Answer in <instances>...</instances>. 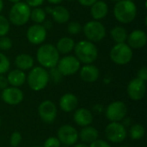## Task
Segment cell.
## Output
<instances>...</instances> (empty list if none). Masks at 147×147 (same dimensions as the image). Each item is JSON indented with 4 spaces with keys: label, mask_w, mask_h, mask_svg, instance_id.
Returning <instances> with one entry per match:
<instances>
[{
    "label": "cell",
    "mask_w": 147,
    "mask_h": 147,
    "mask_svg": "<svg viewBox=\"0 0 147 147\" xmlns=\"http://www.w3.org/2000/svg\"><path fill=\"white\" fill-rule=\"evenodd\" d=\"M9 86L7 78L4 77L3 75H0V90H4Z\"/></svg>",
    "instance_id": "cell-39"
},
{
    "label": "cell",
    "mask_w": 147,
    "mask_h": 147,
    "mask_svg": "<svg viewBox=\"0 0 147 147\" xmlns=\"http://www.w3.org/2000/svg\"><path fill=\"white\" fill-rule=\"evenodd\" d=\"M22 136L20 132L15 131L11 134L10 138H9V144L12 147H17L22 142Z\"/></svg>",
    "instance_id": "cell-33"
},
{
    "label": "cell",
    "mask_w": 147,
    "mask_h": 147,
    "mask_svg": "<svg viewBox=\"0 0 147 147\" xmlns=\"http://www.w3.org/2000/svg\"><path fill=\"white\" fill-rule=\"evenodd\" d=\"M34 60L33 57L28 53H20L15 59V65L16 69L21 71H28L34 67Z\"/></svg>",
    "instance_id": "cell-24"
},
{
    "label": "cell",
    "mask_w": 147,
    "mask_h": 147,
    "mask_svg": "<svg viewBox=\"0 0 147 147\" xmlns=\"http://www.w3.org/2000/svg\"><path fill=\"white\" fill-rule=\"evenodd\" d=\"M47 35V31L41 24H34L27 29L26 36L29 43L33 45L42 44Z\"/></svg>",
    "instance_id": "cell-15"
},
{
    "label": "cell",
    "mask_w": 147,
    "mask_h": 147,
    "mask_svg": "<svg viewBox=\"0 0 147 147\" xmlns=\"http://www.w3.org/2000/svg\"><path fill=\"white\" fill-rule=\"evenodd\" d=\"M12 40L10 38L7 36L0 37V50L1 51H8L12 47Z\"/></svg>",
    "instance_id": "cell-34"
},
{
    "label": "cell",
    "mask_w": 147,
    "mask_h": 147,
    "mask_svg": "<svg viewBox=\"0 0 147 147\" xmlns=\"http://www.w3.org/2000/svg\"><path fill=\"white\" fill-rule=\"evenodd\" d=\"M105 136L112 143H122L127 136V128L121 122H110L105 128Z\"/></svg>",
    "instance_id": "cell-9"
},
{
    "label": "cell",
    "mask_w": 147,
    "mask_h": 147,
    "mask_svg": "<svg viewBox=\"0 0 147 147\" xmlns=\"http://www.w3.org/2000/svg\"><path fill=\"white\" fill-rule=\"evenodd\" d=\"M31 8L25 2L14 3L9 12V21L16 26H22L30 19Z\"/></svg>",
    "instance_id": "cell-5"
},
{
    "label": "cell",
    "mask_w": 147,
    "mask_h": 147,
    "mask_svg": "<svg viewBox=\"0 0 147 147\" xmlns=\"http://www.w3.org/2000/svg\"><path fill=\"white\" fill-rule=\"evenodd\" d=\"M81 63L74 55H66L59 59L57 68L62 74V76H71L79 71Z\"/></svg>",
    "instance_id": "cell-10"
},
{
    "label": "cell",
    "mask_w": 147,
    "mask_h": 147,
    "mask_svg": "<svg viewBox=\"0 0 147 147\" xmlns=\"http://www.w3.org/2000/svg\"><path fill=\"white\" fill-rule=\"evenodd\" d=\"M3 9V0H0V13L2 12Z\"/></svg>",
    "instance_id": "cell-45"
},
{
    "label": "cell",
    "mask_w": 147,
    "mask_h": 147,
    "mask_svg": "<svg viewBox=\"0 0 147 147\" xmlns=\"http://www.w3.org/2000/svg\"><path fill=\"white\" fill-rule=\"evenodd\" d=\"M137 78H140V80L144 81V82H146L147 80V68L146 66H143L141 67L138 72H137Z\"/></svg>",
    "instance_id": "cell-37"
},
{
    "label": "cell",
    "mask_w": 147,
    "mask_h": 147,
    "mask_svg": "<svg viewBox=\"0 0 147 147\" xmlns=\"http://www.w3.org/2000/svg\"><path fill=\"white\" fill-rule=\"evenodd\" d=\"M79 2V3L83 6H86V7H90L94 3H96L97 0H78Z\"/></svg>",
    "instance_id": "cell-40"
},
{
    "label": "cell",
    "mask_w": 147,
    "mask_h": 147,
    "mask_svg": "<svg viewBox=\"0 0 147 147\" xmlns=\"http://www.w3.org/2000/svg\"><path fill=\"white\" fill-rule=\"evenodd\" d=\"M89 147H111V146L107 141L98 139L96 141H94L91 144H90Z\"/></svg>",
    "instance_id": "cell-36"
},
{
    "label": "cell",
    "mask_w": 147,
    "mask_h": 147,
    "mask_svg": "<svg viewBox=\"0 0 147 147\" xmlns=\"http://www.w3.org/2000/svg\"><path fill=\"white\" fill-rule=\"evenodd\" d=\"M59 108L65 113L74 111L78 106V99L72 93H65L59 99Z\"/></svg>",
    "instance_id": "cell-19"
},
{
    "label": "cell",
    "mask_w": 147,
    "mask_h": 147,
    "mask_svg": "<svg viewBox=\"0 0 147 147\" xmlns=\"http://www.w3.org/2000/svg\"><path fill=\"white\" fill-rule=\"evenodd\" d=\"M67 1H68V2H73L74 0H67Z\"/></svg>",
    "instance_id": "cell-48"
},
{
    "label": "cell",
    "mask_w": 147,
    "mask_h": 147,
    "mask_svg": "<svg viewBox=\"0 0 147 147\" xmlns=\"http://www.w3.org/2000/svg\"><path fill=\"white\" fill-rule=\"evenodd\" d=\"M83 29V26L78 22H70L68 23V26H67V31L70 34H72V35H76L78 34H79Z\"/></svg>",
    "instance_id": "cell-31"
},
{
    "label": "cell",
    "mask_w": 147,
    "mask_h": 147,
    "mask_svg": "<svg viewBox=\"0 0 147 147\" xmlns=\"http://www.w3.org/2000/svg\"><path fill=\"white\" fill-rule=\"evenodd\" d=\"M93 115L90 110L85 108H80L77 109L73 115L75 123L81 127L90 126L93 122Z\"/></svg>",
    "instance_id": "cell-17"
},
{
    "label": "cell",
    "mask_w": 147,
    "mask_h": 147,
    "mask_svg": "<svg viewBox=\"0 0 147 147\" xmlns=\"http://www.w3.org/2000/svg\"><path fill=\"white\" fill-rule=\"evenodd\" d=\"M75 44L76 43L72 38L68 37V36H65V37L60 38L58 40L55 47L57 48V50L59 53L69 54L70 53H71L73 51Z\"/></svg>",
    "instance_id": "cell-25"
},
{
    "label": "cell",
    "mask_w": 147,
    "mask_h": 147,
    "mask_svg": "<svg viewBox=\"0 0 147 147\" xmlns=\"http://www.w3.org/2000/svg\"><path fill=\"white\" fill-rule=\"evenodd\" d=\"M8 1H9V2H10V3H12L13 4H14V3H18V2H21V0H8Z\"/></svg>",
    "instance_id": "cell-46"
},
{
    "label": "cell",
    "mask_w": 147,
    "mask_h": 147,
    "mask_svg": "<svg viewBox=\"0 0 147 147\" xmlns=\"http://www.w3.org/2000/svg\"><path fill=\"white\" fill-rule=\"evenodd\" d=\"M137 6L134 2L128 0L116 2L114 7V16L115 19L122 24H128L134 22L137 16Z\"/></svg>",
    "instance_id": "cell-3"
},
{
    "label": "cell",
    "mask_w": 147,
    "mask_h": 147,
    "mask_svg": "<svg viewBox=\"0 0 147 147\" xmlns=\"http://www.w3.org/2000/svg\"><path fill=\"white\" fill-rule=\"evenodd\" d=\"M111 1H114V2H119V1H121V0H111Z\"/></svg>",
    "instance_id": "cell-47"
},
{
    "label": "cell",
    "mask_w": 147,
    "mask_h": 147,
    "mask_svg": "<svg viewBox=\"0 0 147 147\" xmlns=\"http://www.w3.org/2000/svg\"><path fill=\"white\" fill-rule=\"evenodd\" d=\"M121 147H129V146H121Z\"/></svg>",
    "instance_id": "cell-53"
},
{
    "label": "cell",
    "mask_w": 147,
    "mask_h": 147,
    "mask_svg": "<svg viewBox=\"0 0 147 147\" xmlns=\"http://www.w3.org/2000/svg\"><path fill=\"white\" fill-rule=\"evenodd\" d=\"M145 133H146V130H145L144 126L139 123L132 125L129 129V136L131 140H141L145 136Z\"/></svg>",
    "instance_id": "cell-27"
},
{
    "label": "cell",
    "mask_w": 147,
    "mask_h": 147,
    "mask_svg": "<svg viewBox=\"0 0 147 147\" xmlns=\"http://www.w3.org/2000/svg\"><path fill=\"white\" fill-rule=\"evenodd\" d=\"M42 147H61V143L59 142L57 137L52 136L45 140Z\"/></svg>",
    "instance_id": "cell-35"
},
{
    "label": "cell",
    "mask_w": 147,
    "mask_h": 147,
    "mask_svg": "<svg viewBox=\"0 0 147 147\" xmlns=\"http://www.w3.org/2000/svg\"><path fill=\"white\" fill-rule=\"evenodd\" d=\"M41 25L45 28V29L47 31L48 29H51L52 28H53V22L50 21V20H45L42 23H41Z\"/></svg>",
    "instance_id": "cell-41"
},
{
    "label": "cell",
    "mask_w": 147,
    "mask_h": 147,
    "mask_svg": "<svg viewBox=\"0 0 147 147\" xmlns=\"http://www.w3.org/2000/svg\"><path fill=\"white\" fill-rule=\"evenodd\" d=\"M83 32L87 38L93 43L99 42L106 36V28L100 21H90L83 26Z\"/></svg>",
    "instance_id": "cell-7"
},
{
    "label": "cell",
    "mask_w": 147,
    "mask_h": 147,
    "mask_svg": "<svg viewBox=\"0 0 147 147\" xmlns=\"http://www.w3.org/2000/svg\"><path fill=\"white\" fill-rule=\"evenodd\" d=\"M79 76L80 78L86 83H94L99 78L100 71L99 69L92 64L84 65L83 67H80Z\"/></svg>",
    "instance_id": "cell-18"
},
{
    "label": "cell",
    "mask_w": 147,
    "mask_h": 147,
    "mask_svg": "<svg viewBox=\"0 0 147 147\" xmlns=\"http://www.w3.org/2000/svg\"><path fill=\"white\" fill-rule=\"evenodd\" d=\"M127 92L131 100L134 102L142 100L145 97L146 92V82L140 80L138 78H133L127 84Z\"/></svg>",
    "instance_id": "cell-13"
},
{
    "label": "cell",
    "mask_w": 147,
    "mask_h": 147,
    "mask_svg": "<svg viewBox=\"0 0 147 147\" xmlns=\"http://www.w3.org/2000/svg\"><path fill=\"white\" fill-rule=\"evenodd\" d=\"M110 59L116 65H125L131 62L134 53L133 49L126 43H116L110 50Z\"/></svg>",
    "instance_id": "cell-6"
},
{
    "label": "cell",
    "mask_w": 147,
    "mask_h": 147,
    "mask_svg": "<svg viewBox=\"0 0 147 147\" xmlns=\"http://www.w3.org/2000/svg\"><path fill=\"white\" fill-rule=\"evenodd\" d=\"M30 18L35 24H41L47 18V13L42 8H33V9H31Z\"/></svg>",
    "instance_id": "cell-28"
},
{
    "label": "cell",
    "mask_w": 147,
    "mask_h": 147,
    "mask_svg": "<svg viewBox=\"0 0 147 147\" xmlns=\"http://www.w3.org/2000/svg\"><path fill=\"white\" fill-rule=\"evenodd\" d=\"M30 147H41V146H30Z\"/></svg>",
    "instance_id": "cell-49"
},
{
    "label": "cell",
    "mask_w": 147,
    "mask_h": 147,
    "mask_svg": "<svg viewBox=\"0 0 147 147\" xmlns=\"http://www.w3.org/2000/svg\"><path fill=\"white\" fill-rule=\"evenodd\" d=\"M109 13V6L106 2L97 0L90 6V16L95 21H99L107 16Z\"/></svg>",
    "instance_id": "cell-20"
},
{
    "label": "cell",
    "mask_w": 147,
    "mask_h": 147,
    "mask_svg": "<svg viewBox=\"0 0 147 147\" xmlns=\"http://www.w3.org/2000/svg\"><path fill=\"white\" fill-rule=\"evenodd\" d=\"M62 147H70V146H63Z\"/></svg>",
    "instance_id": "cell-51"
},
{
    "label": "cell",
    "mask_w": 147,
    "mask_h": 147,
    "mask_svg": "<svg viewBox=\"0 0 147 147\" xmlns=\"http://www.w3.org/2000/svg\"><path fill=\"white\" fill-rule=\"evenodd\" d=\"M127 35V30L122 26H115L110 30V37L115 43L126 42Z\"/></svg>",
    "instance_id": "cell-26"
},
{
    "label": "cell",
    "mask_w": 147,
    "mask_h": 147,
    "mask_svg": "<svg viewBox=\"0 0 147 147\" xmlns=\"http://www.w3.org/2000/svg\"><path fill=\"white\" fill-rule=\"evenodd\" d=\"M75 57L84 65L93 64L98 57V49L95 43L90 40H80L74 47Z\"/></svg>",
    "instance_id": "cell-1"
},
{
    "label": "cell",
    "mask_w": 147,
    "mask_h": 147,
    "mask_svg": "<svg viewBox=\"0 0 147 147\" xmlns=\"http://www.w3.org/2000/svg\"><path fill=\"white\" fill-rule=\"evenodd\" d=\"M57 138L63 146H71L78 140V132L71 125L65 124L61 126L57 132Z\"/></svg>",
    "instance_id": "cell-11"
},
{
    "label": "cell",
    "mask_w": 147,
    "mask_h": 147,
    "mask_svg": "<svg viewBox=\"0 0 147 147\" xmlns=\"http://www.w3.org/2000/svg\"><path fill=\"white\" fill-rule=\"evenodd\" d=\"M45 0H26V3L30 7V8H36L40 6Z\"/></svg>",
    "instance_id": "cell-38"
},
{
    "label": "cell",
    "mask_w": 147,
    "mask_h": 147,
    "mask_svg": "<svg viewBox=\"0 0 147 147\" xmlns=\"http://www.w3.org/2000/svg\"><path fill=\"white\" fill-rule=\"evenodd\" d=\"M1 122H2V121H1V118H0V126H1Z\"/></svg>",
    "instance_id": "cell-52"
},
{
    "label": "cell",
    "mask_w": 147,
    "mask_h": 147,
    "mask_svg": "<svg viewBox=\"0 0 147 147\" xmlns=\"http://www.w3.org/2000/svg\"><path fill=\"white\" fill-rule=\"evenodd\" d=\"M51 16H52L53 21L59 24H64V23L68 22L71 18L70 11L65 7L61 6V5L53 7Z\"/></svg>",
    "instance_id": "cell-23"
},
{
    "label": "cell",
    "mask_w": 147,
    "mask_h": 147,
    "mask_svg": "<svg viewBox=\"0 0 147 147\" xmlns=\"http://www.w3.org/2000/svg\"><path fill=\"white\" fill-rule=\"evenodd\" d=\"M128 1H131V2H134V1H136V0H128Z\"/></svg>",
    "instance_id": "cell-50"
},
{
    "label": "cell",
    "mask_w": 147,
    "mask_h": 147,
    "mask_svg": "<svg viewBox=\"0 0 147 147\" xmlns=\"http://www.w3.org/2000/svg\"><path fill=\"white\" fill-rule=\"evenodd\" d=\"M127 115V107L121 101L109 103L106 109L105 115L110 122H121Z\"/></svg>",
    "instance_id": "cell-8"
},
{
    "label": "cell",
    "mask_w": 147,
    "mask_h": 147,
    "mask_svg": "<svg viewBox=\"0 0 147 147\" xmlns=\"http://www.w3.org/2000/svg\"><path fill=\"white\" fill-rule=\"evenodd\" d=\"M36 59L41 67L51 69L57 66L60 58L55 46L53 44H43L37 50Z\"/></svg>",
    "instance_id": "cell-2"
},
{
    "label": "cell",
    "mask_w": 147,
    "mask_h": 147,
    "mask_svg": "<svg viewBox=\"0 0 147 147\" xmlns=\"http://www.w3.org/2000/svg\"><path fill=\"white\" fill-rule=\"evenodd\" d=\"M38 114L42 121L47 124H51L54 122L57 118L58 109L53 102L50 100H45L39 104Z\"/></svg>",
    "instance_id": "cell-12"
},
{
    "label": "cell",
    "mask_w": 147,
    "mask_h": 147,
    "mask_svg": "<svg viewBox=\"0 0 147 147\" xmlns=\"http://www.w3.org/2000/svg\"><path fill=\"white\" fill-rule=\"evenodd\" d=\"M10 62L8 57L0 52V75H3L9 71Z\"/></svg>",
    "instance_id": "cell-29"
},
{
    "label": "cell",
    "mask_w": 147,
    "mask_h": 147,
    "mask_svg": "<svg viewBox=\"0 0 147 147\" xmlns=\"http://www.w3.org/2000/svg\"><path fill=\"white\" fill-rule=\"evenodd\" d=\"M127 41L132 49L143 48L147 43L146 33L142 29H135L127 35Z\"/></svg>",
    "instance_id": "cell-16"
},
{
    "label": "cell",
    "mask_w": 147,
    "mask_h": 147,
    "mask_svg": "<svg viewBox=\"0 0 147 147\" xmlns=\"http://www.w3.org/2000/svg\"><path fill=\"white\" fill-rule=\"evenodd\" d=\"M9 29L10 26L9 19L0 14V37L6 36V34L9 32Z\"/></svg>",
    "instance_id": "cell-30"
},
{
    "label": "cell",
    "mask_w": 147,
    "mask_h": 147,
    "mask_svg": "<svg viewBox=\"0 0 147 147\" xmlns=\"http://www.w3.org/2000/svg\"><path fill=\"white\" fill-rule=\"evenodd\" d=\"M64 0H47V2L51 4H59L61 2H63Z\"/></svg>",
    "instance_id": "cell-42"
},
{
    "label": "cell",
    "mask_w": 147,
    "mask_h": 147,
    "mask_svg": "<svg viewBox=\"0 0 147 147\" xmlns=\"http://www.w3.org/2000/svg\"><path fill=\"white\" fill-rule=\"evenodd\" d=\"M48 74H49V78L51 81H53V83L55 84H58L61 81L63 76L62 74L60 73V71L58 70L57 66L53 67V68H51L50 71H48Z\"/></svg>",
    "instance_id": "cell-32"
},
{
    "label": "cell",
    "mask_w": 147,
    "mask_h": 147,
    "mask_svg": "<svg viewBox=\"0 0 147 147\" xmlns=\"http://www.w3.org/2000/svg\"><path fill=\"white\" fill-rule=\"evenodd\" d=\"M26 81L32 90L40 91L47 86L50 81L48 71L41 66H34L28 72Z\"/></svg>",
    "instance_id": "cell-4"
},
{
    "label": "cell",
    "mask_w": 147,
    "mask_h": 147,
    "mask_svg": "<svg viewBox=\"0 0 147 147\" xmlns=\"http://www.w3.org/2000/svg\"><path fill=\"white\" fill-rule=\"evenodd\" d=\"M73 147H89V146H87V144H84V143H78V144H75Z\"/></svg>",
    "instance_id": "cell-43"
},
{
    "label": "cell",
    "mask_w": 147,
    "mask_h": 147,
    "mask_svg": "<svg viewBox=\"0 0 147 147\" xmlns=\"http://www.w3.org/2000/svg\"><path fill=\"white\" fill-rule=\"evenodd\" d=\"M52 10H53V8H52L51 6H48V7L46 8L45 12H46L47 14H51V13H52Z\"/></svg>",
    "instance_id": "cell-44"
},
{
    "label": "cell",
    "mask_w": 147,
    "mask_h": 147,
    "mask_svg": "<svg viewBox=\"0 0 147 147\" xmlns=\"http://www.w3.org/2000/svg\"><path fill=\"white\" fill-rule=\"evenodd\" d=\"M0 97L6 104L16 106L20 104L23 101L24 94L22 90L17 87L8 86L6 89L2 90Z\"/></svg>",
    "instance_id": "cell-14"
},
{
    "label": "cell",
    "mask_w": 147,
    "mask_h": 147,
    "mask_svg": "<svg viewBox=\"0 0 147 147\" xmlns=\"http://www.w3.org/2000/svg\"><path fill=\"white\" fill-rule=\"evenodd\" d=\"M78 138L84 144H91L99 138V133L96 128L88 126L82 127L81 131L78 134Z\"/></svg>",
    "instance_id": "cell-22"
},
{
    "label": "cell",
    "mask_w": 147,
    "mask_h": 147,
    "mask_svg": "<svg viewBox=\"0 0 147 147\" xmlns=\"http://www.w3.org/2000/svg\"><path fill=\"white\" fill-rule=\"evenodd\" d=\"M6 78H7L9 85L12 87L19 88L20 86L23 85L24 83L26 82L27 76L23 71H21L19 69H15V70L10 71L8 73Z\"/></svg>",
    "instance_id": "cell-21"
}]
</instances>
